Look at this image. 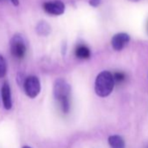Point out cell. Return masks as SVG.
I'll return each mask as SVG.
<instances>
[{
	"mask_svg": "<svg viewBox=\"0 0 148 148\" xmlns=\"http://www.w3.org/2000/svg\"><path fill=\"white\" fill-rule=\"evenodd\" d=\"M114 85L115 81L113 79V74L108 71H103L96 77L94 90L99 97L106 98L112 92Z\"/></svg>",
	"mask_w": 148,
	"mask_h": 148,
	"instance_id": "6da1fadb",
	"label": "cell"
},
{
	"mask_svg": "<svg viewBox=\"0 0 148 148\" xmlns=\"http://www.w3.org/2000/svg\"><path fill=\"white\" fill-rule=\"evenodd\" d=\"M26 44L20 34H16L11 40V53L18 59H22L26 54Z\"/></svg>",
	"mask_w": 148,
	"mask_h": 148,
	"instance_id": "7a4b0ae2",
	"label": "cell"
},
{
	"mask_svg": "<svg viewBox=\"0 0 148 148\" xmlns=\"http://www.w3.org/2000/svg\"><path fill=\"white\" fill-rule=\"evenodd\" d=\"M71 92L70 85L64 79H58L53 86L54 98L60 103L63 100L69 99Z\"/></svg>",
	"mask_w": 148,
	"mask_h": 148,
	"instance_id": "3957f363",
	"label": "cell"
},
{
	"mask_svg": "<svg viewBox=\"0 0 148 148\" xmlns=\"http://www.w3.org/2000/svg\"><path fill=\"white\" fill-rule=\"evenodd\" d=\"M25 92L29 98H36L41 90V86L39 79L36 76H29L26 78L24 85Z\"/></svg>",
	"mask_w": 148,
	"mask_h": 148,
	"instance_id": "277c9868",
	"label": "cell"
},
{
	"mask_svg": "<svg viewBox=\"0 0 148 148\" xmlns=\"http://www.w3.org/2000/svg\"><path fill=\"white\" fill-rule=\"evenodd\" d=\"M45 12L48 14L58 16L62 15L64 12L65 5L60 0H53V1L46 2L43 5Z\"/></svg>",
	"mask_w": 148,
	"mask_h": 148,
	"instance_id": "5b68a950",
	"label": "cell"
},
{
	"mask_svg": "<svg viewBox=\"0 0 148 148\" xmlns=\"http://www.w3.org/2000/svg\"><path fill=\"white\" fill-rule=\"evenodd\" d=\"M129 41H130V36L127 33L120 32V33L115 34L112 37L111 43H112V48L115 51H119L124 49V47L129 43Z\"/></svg>",
	"mask_w": 148,
	"mask_h": 148,
	"instance_id": "8992f818",
	"label": "cell"
},
{
	"mask_svg": "<svg viewBox=\"0 0 148 148\" xmlns=\"http://www.w3.org/2000/svg\"><path fill=\"white\" fill-rule=\"evenodd\" d=\"M2 99L4 106L5 109L10 110L12 106V96H11V89L7 83H5L2 86Z\"/></svg>",
	"mask_w": 148,
	"mask_h": 148,
	"instance_id": "52a82bcc",
	"label": "cell"
},
{
	"mask_svg": "<svg viewBox=\"0 0 148 148\" xmlns=\"http://www.w3.org/2000/svg\"><path fill=\"white\" fill-rule=\"evenodd\" d=\"M108 144L111 148H125V140L119 135H111L108 138Z\"/></svg>",
	"mask_w": 148,
	"mask_h": 148,
	"instance_id": "ba28073f",
	"label": "cell"
},
{
	"mask_svg": "<svg viewBox=\"0 0 148 148\" xmlns=\"http://www.w3.org/2000/svg\"><path fill=\"white\" fill-rule=\"evenodd\" d=\"M75 55L78 58L80 59H88L91 57V51L90 49L84 45H79L75 50Z\"/></svg>",
	"mask_w": 148,
	"mask_h": 148,
	"instance_id": "9c48e42d",
	"label": "cell"
},
{
	"mask_svg": "<svg viewBox=\"0 0 148 148\" xmlns=\"http://www.w3.org/2000/svg\"><path fill=\"white\" fill-rule=\"evenodd\" d=\"M37 32L39 34V35H42V36H46L50 33L51 32V27L50 25L45 22V21H41L38 25H37Z\"/></svg>",
	"mask_w": 148,
	"mask_h": 148,
	"instance_id": "30bf717a",
	"label": "cell"
},
{
	"mask_svg": "<svg viewBox=\"0 0 148 148\" xmlns=\"http://www.w3.org/2000/svg\"><path fill=\"white\" fill-rule=\"evenodd\" d=\"M6 71H7L6 61L2 55H0V79H2L5 76Z\"/></svg>",
	"mask_w": 148,
	"mask_h": 148,
	"instance_id": "8fae6325",
	"label": "cell"
},
{
	"mask_svg": "<svg viewBox=\"0 0 148 148\" xmlns=\"http://www.w3.org/2000/svg\"><path fill=\"white\" fill-rule=\"evenodd\" d=\"M113 79H114V81L115 82H122V81H124L125 80V75L123 73V72H121V71H118V72H115L114 74H113Z\"/></svg>",
	"mask_w": 148,
	"mask_h": 148,
	"instance_id": "7c38bea8",
	"label": "cell"
},
{
	"mask_svg": "<svg viewBox=\"0 0 148 148\" xmlns=\"http://www.w3.org/2000/svg\"><path fill=\"white\" fill-rule=\"evenodd\" d=\"M101 3V0H90L89 5L92 7H98Z\"/></svg>",
	"mask_w": 148,
	"mask_h": 148,
	"instance_id": "4fadbf2b",
	"label": "cell"
},
{
	"mask_svg": "<svg viewBox=\"0 0 148 148\" xmlns=\"http://www.w3.org/2000/svg\"><path fill=\"white\" fill-rule=\"evenodd\" d=\"M10 1L13 4V5L15 6H18L19 5V0H10Z\"/></svg>",
	"mask_w": 148,
	"mask_h": 148,
	"instance_id": "5bb4252c",
	"label": "cell"
},
{
	"mask_svg": "<svg viewBox=\"0 0 148 148\" xmlns=\"http://www.w3.org/2000/svg\"><path fill=\"white\" fill-rule=\"evenodd\" d=\"M23 148H32V147H30V146H28V145H25Z\"/></svg>",
	"mask_w": 148,
	"mask_h": 148,
	"instance_id": "9a60e30c",
	"label": "cell"
},
{
	"mask_svg": "<svg viewBox=\"0 0 148 148\" xmlns=\"http://www.w3.org/2000/svg\"><path fill=\"white\" fill-rule=\"evenodd\" d=\"M135 1H136V0H135Z\"/></svg>",
	"mask_w": 148,
	"mask_h": 148,
	"instance_id": "2e32d148",
	"label": "cell"
}]
</instances>
